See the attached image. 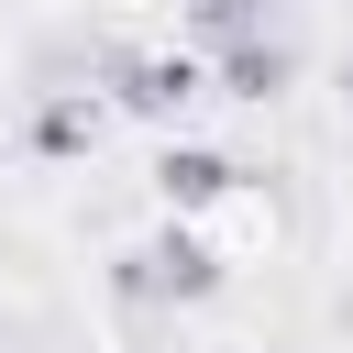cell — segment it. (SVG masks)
Wrapping results in <instances>:
<instances>
[{
    "label": "cell",
    "instance_id": "6da1fadb",
    "mask_svg": "<svg viewBox=\"0 0 353 353\" xmlns=\"http://www.w3.org/2000/svg\"><path fill=\"white\" fill-rule=\"evenodd\" d=\"M132 287H154V298H199V287H210V254H199L188 232H165V243L132 254Z\"/></svg>",
    "mask_w": 353,
    "mask_h": 353
},
{
    "label": "cell",
    "instance_id": "7a4b0ae2",
    "mask_svg": "<svg viewBox=\"0 0 353 353\" xmlns=\"http://www.w3.org/2000/svg\"><path fill=\"white\" fill-rule=\"evenodd\" d=\"M221 77H232L243 99H265V88L287 77V44H265V33H221Z\"/></svg>",
    "mask_w": 353,
    "mask_h": 353
},
{
    "label": "cell",
    "instance_id": "3957f363",
    "mask_svg": "<svg viewBox=\"0 0 353 353\" xmlns=\"http://www.w3.org/2000/svg\"><path fill=\"white\" fill-rule=\"evenodd\" d=\"M188 88H199L188 55H143V66H121V99H143V110H176Z\"/></svg>",
    "mask_w": 353,
    "mask_h": 353
},
{
    "label": "cell",
    "instance_id": "277c9868",
    "mask_svg": "<svg viewBox=\"0 0 353 353\" xmlns=\"http://www.w3.org/2000/svg\"><path fill=\"white\" fill-rule=\"evenodd\" d=\"M221 188H232V165H221V154H165V199H188V210H199V199H221Z\"/></svg>",
    "mask_w": 353,
    "mask_h": 353
}]
</instances>
